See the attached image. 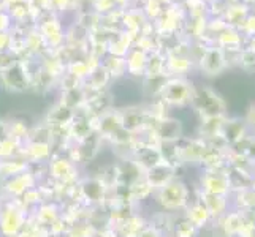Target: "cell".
I'll list each match as a JSON object with an SVG mask.
<instances>
[{
	"label": "cell",
	"mask_w": 255,
	"mask_h": 237,
	"mask_svg": "<svg viewBox=\"0 0 255 237\" xmlns=\"http://www.w3.org/2000/svg\"><path fill=\"white\" fill-rule=\"evenodd\" d=\"M173 180V168L170 164H166L165 161L159 163L154 168L147 169V183L149 187L154 188H162L163 185H166L168 182Z\"/></svg>",
	"instance_id": "9c48e42d"
},
{
	"label": "cell",
	"mask_w": 255,
	"mask_h": 237,
	"mask_svg": "<svg viewBox=\"0 0 255 237\" xmlns=\"http://www.w3.org/2000/svg\"><path fill=\"white\" fill-rule=\"evenodd\" d=\"M249 6L246 5V3H232V5H228L225 10H224V16H222V19L225 21L227 24V27H230V29H235V30H240L241 29V25L243 22L246 21V17L249 16Z\"/></svg>",
	"instance_id": "52a82bcc"
},
{
	"label": "cell",
	"mask_w": 255,
	"mask_h": 237,
	"mask_svg": "<svg viewBox=\"0 0 255 237\" xmlns=\"http://www.w3.org/2000/svg\"><path fill=\"white\" fill-rule=\"evenodd\" d=\"M200 228L193 225L187 217H182L174 225V237H198Z\"/></svg>",
	"instance_id": "e0dca14e"
},
{
	"label": "cell",
	"mask_w": 255,
	"mask_h": 237,
	"mask_svg": "<svg viewBox=\"0 0 255 237\" xmlns=\"http://www.w3.org/2000/svg\"><path fill=\"white\" fill-rule=\"evenodd\" d=\"M201 183H203V191L211 193V195L228 196L232 191V182L228 177V172H222L221 169H209Z\"/></svg>",
	"instance_id": "5b68a950"
},
{
	"label": "cell",
	"mask_w": 255,
	"mask_h": 237,
	"mask_svg": "<svg viewBox=\"0 0 255 237\" xmlns=\"http://www.w3.org/2000/svg\"><path fill=\"white\" fill-rule=\"evenodd\" d=\"M238 65L244 70H255V49L244 46L243 51L240 52Z\"/></svg>",
	"instance_id": "ac0fdd59"
},
{
	"label": "cell",
	"mask_w": 255,
	"mask_h": 237,
	"mask_svg": "<svg viewBox=\"0 0 255 237\" xmlns=\"http://www.w3.org/2000/svg\"><path fill=\"white\" fill-rule=\"evenodd\" d=\"M228 67L227 54L222 48L219 46H209L205 48L203 54L200 57V68L205 76L214 78L222 75Z\"/></svg>",
	"instance_id": "277c9868"
},
{
	"label": "cell",
	"mask_w": 255,
	"mask_h": 237,
	"mask_svg": "<svg viewBox=\"0 0 255 237\" xmlns=\"http://www.w3.org/2000/svg\"><path fill=\"white\" fill-rule=\"evenodd\" d=\"M217 46L222 48L225 52H241L243 46V37L240 30H235L227 27L222 30L217 37Z\"/></svg>",
	"instance_id": "30bf717a"
},
{
	"label": "cell",
	"mask_w": 255,
	"mask_h": 237,
	"mask_svg": "<svg viewBox=\"0 0 255 237\" xmlns=\"http://www.w3.org/2000/svg\"><path fill=\"white\" fill-rule=\"evenodd\" d=\"M8 48H11V37L8 32H0V52H6Z\"/></svg>",
	"instance_id": "ffe728a7"
},
{
	"label": "cell",
	"mask_w": 255,
	"mask_h": 237,
	"mask_svg": "<svg viewBox=\"0 0 255 237\" xmlns=\"http://www.w3.org/2000/svg\"><path fill=\"white\" fill-rule=\"evenodd\" d=\"M186 217L189 218V220L195 225L197 228H203V226H206V223L211 220V214L208 212V209H206V206L201 203V201H198V203H195V204H192L189 209H187V214H186Z\"/></svg>",
	"instance_id": "5bb4252c"
},
{
	"label": "cell",
	"mask_w": 255,
	"mask_h": 237,
	"mask_svg": "<svg viewBox=\"0 0 255 237\" xmlns=\"http://www.w3.org/2000/svg\"><path fill=\"white\" fill-rule=\"evenodd\" d=\"M157 135H159V138L166 144L178 141L182 135L181 122L174 119H162L160 124L157 125Z\"/></svg>",
	"instance_id": "8fae6325"
},
{
	"label": "cell",
	"mask_w": 255,
	"mask_h": 237,
	"mask_svg": "<svg viewBox=\"0 0 255 237\" xmlns=\"http://www.w3.org/2000/svg\"><path fill=\"white\" fill-rule=\"evenodd\" d=\"M166 67H168L171 73L184 75L192 68V60L181 56V54H171V56H168V59H166Z\"/></svg>",
	"instance_id": "9a60e30c"
},
{
	"label": "cell",
	"mask_w": 255,
	"mask_h": 237,
	"mask_svg": "<svg viewBox=\"0 0 255 237\" xmlns=\"http://www.w3.org/2000/svg\"><path fill=\"white\" fill-rule=\"evenodd\" d=\"M246 135H249V128H248V124H246L244 119L225 117L219 138H221L228 147H232L236 143H240Z\"/></svg>",
	"instance_id": "8992f818"
},
{
	"label": "cell",
	"mask_w": 255,
	"mask_h": 237,
	"mask_svg": "<svg viewBox=\"0 0 255 237\" xmlns=\"http://www.w3.org/2000/svg\"><path fill=\"white\" fill-rule=\"evenodd\" d=\"M21 226V215L17 210H3L2 214V230L5 234H13Z\"/></svg>",
	"instance_id": "2e32d148"
},
{
	"label": "cell",
	"mask_w": 255,
	"mask_h": 237,
	"mask_svg": "<svg viewBox=\"0 0 255 237\" xmlns=\"http://www.w3.org/2000/svg\"><path fill=\"white\" fill-rule=\"evenodd\" d=\"M208 209V212L211 214V218H219L227 212L228 199L227 196H219V195H211V193L203 191V199H201Z\"/></svg>",
	"instance_id": "7c38bea8"
},
{
	"label": "cell",
	"mask_w": 255,
	"mask_h": 237,
	"mask_svg": "<svg viewBox=\"0 0 255 237\" xmlns=\"http://www.w3.org/2000/svg\"><path fill=\"white\" fill-rule=\"evenodd\" d=\"M240 32L243 35H246V37H254L255 35V13H249V16L246 17V21L243 22Z\"/></svg>",
	"instance_id": "d6986e66"
},
{
	"label": "cell",
	"mask_w": 255,
	"mask_h": 237,
	"mask_svg": "<svg viewBox=\"0 0 255 237\" xmlns=\"http://www.w3.org/2000/svg\"><path fill=\"white\" fill-rule=\"evenodd\" d=\"M146 65H147V56L141 49H133L128 52V57L126 60V67L128 73L131 75H143L146 73Z\"/></svg>",
	"instance_id": "4fadbf2b"
},
{
	"label": "cell",
	"mask_w": 255,
	"mask_h": 237,
	"mask_svg": "<svg viewBox=\"0 0 255 237\" xmlns=\"http://www.w3.org/2000/svg\"><path fill=\"white\" fill-rule=\"evenodd\" d=\"M2 78H3V82L10 87L11 90H24L29 82L27 72H25L19 64H13L11 67L3 70Z\"/></svg>",
	"instance_id": "ba28073f"
},
{
	"label": "cell",
	"mask_w": 255,
	"mask_h": 237,
	"mask_svg": "<svg viewBox=\"0 0 255 237\" xmlns=\"http://www.w3.org/2000/svg\"><path fill=\"white\" fill-rule=\"evenodd\" d=\"M157 201L166 210H181L189 204V188L181 180H171L157 191Z\"/></svg>",
	"instance_id": "7a4b0ae2"
},
{
	"label": "cell",
	"mask_w": 255,
	"mask_h": 237,
	"mask_svg": "<svg viewBox=\"0 0 255 237\" xmlns=\"http://www.w3.org/2000/svg\"><path fill=\"white\" fill-rule=\"evenodd\" d=\"M162 100L171 106H186L190 104L193 95V85L184 78H171L165 81L162 87Z\"/></svg>",
	"instance_id": "3957f363"
},
{
	"label": "cell",
	"mask_w": 255,
	"mask_h": 237,
	"mask_svg": "<svg viewBox=\"0 0 255 237\" xmlns=\"http://www.w3.org/2000/svg\"><path fill=\"white\" fill-rule=\"evenodd\" d=\"M244 120H246V124H248V128L252 131V133H255V104L249 108V112Z\"/></svg>",
	"instance_id": "44dd1931"
},
{
	"label": "cell",
	"mask_w": 255,
	"mask_h": 237,
	"mask_svg": "<svg viewBox=\"0 0 255 237\" xmlns=\"http://www.w3.org/2000/svg\"><path fill=\"white\" fill-rule=\"evenodd\" d=\"M190 104L201 116V119L227 117V104L224 98L211 87H193Z\"/></svg>",
	"instance_id": "6da1fadb"
},
{
	"label": "cell",
	"mask_w": 255,
	"mask_h": 237,
	"mask_svg": "<svg viewBox=\"0 0 255 237\" xmlns=\"http://www.w3.org/2000/svg\"><path fill=\"white\" fill-rule=\"evenodd\" d=\"M68 2H70V0H49V5L52 8H56V10H59V11H64Z\"/></svg>",
	"instance_id": "7402d4cb"
},
{
	"label": "cell",
	"mask_w": 255,
	"mask_h": 237,
	"mask_svg": "<svg viewBox=\"0 0 255 237\" xmlns=\"http://www.w3.org/2000/svg\"><path fill=\"white\" fill-rule=\"evenodd\" d=\"M160 2L163 3V2H170V0H160Z\"/></svg>",
	"instance_id": "603a6c76"
}]
</instances>
